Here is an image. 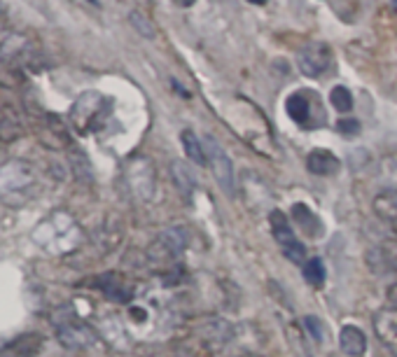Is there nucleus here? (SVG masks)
<instances>
[{
  "instance_id": "f257e3e1",
  "label": "nucleus",
  "mask_w": 397,
  "mask_h": 357,
  "mask_svg": "<svg viewBox=\"0 0 397 357\" xmlns=\"http://www.w3.org/2000/svg\"><path fill=\"white\" fill-rule=\"evenodd\" d=\"M269 222H271V231L276 236V241H278L283 255H285L290 261H294V264H306V250L297 241V234L292 231L290 220H287L280 211H271Z\"/></svg>"
},
{
  "instance_id": "f03ea898",
  "label": "nucleus",
  "mask_w": 397,
  "mask_h": 357,
  "mask_svg": "<svg viewBox=\"0 0 397 357\" xmlns=\"http://www.w3.org/2000/svg\"><path fill=\"white\" fill-rule=\"evenodd\" d=\"M204 152H206L208 166H211V171L215 175V180L220 183V187L227 194H234V185H237V180H234V166H232L230 154L222 150V145L213 136L204 138Z\"/></svg>"
},
{
  "instance_id": "7ed1b4c3",
  "label": "nucleus",
  "mask_w": 397,
  "mask_h": 357,
  "mask_svg": "<svg viewBox=\"0 0 397 357\" xmlns=\"http://www.w3.org/2000/svg\"><path fill=\"white\" fill-rule=\"evenodd\" d=\"M297 66L301 75L306 77H322L332 68V50L325 43H308L297 54Z\"/></svg>"
},
{
  "instance_id": "20e7f679",
  "label": "nucleus",
  "mask_w": 397,
  "mask_h": 357,
  "mask_svg": "<svg viewBox=\"0 0 397 357\" xmlns=\"http://www.w3.org/2000/svg\"><path fill=\"white\" fill-rule=\"evenodd\" d=\"M91 285L98 287L107 299L117 301V304H129V301L133 299V285L119 273H112V271L103 273V275H98Z\"/></svg>"
},
{
  "instance_id": "39448f33",
  "label": "nucleus",
  "mask_w": 397,
  "mask_h": 357,
  "mask_svg": "<svg viewBox=\"0 0 397 357\" xmlns=\"http://www.w3.org/2000/svg\"><path fill=\"white\" fill-rule=\"evenodd\" d=\"M374 332L390 353L397 355V308H381L374 313Z\"/></svg>"
},
{
  "instance_id": "423d86ee",
  "label": "nucleus",
  "mask_w": 397,
  "mask_h": 357,
  "mask_svg": "<svg viewBox=\"0 0 397 357\" xmlns=\"http://www.w3.org/2000/svg\"><path fill=\"white\" fill-rule=\"evenodd\" d=\"M311 98H313V93L294 91L285 100V110H287V114H290V119L294 124L304 126V129H311V124H313V119H311L313 107H322L320 103L311 105Z\"/></svg>"
},
{
  "instance_id": "0eeeda50",
  "label": "nucleus",
  "mask_w": 397,
  "mask_h": 357,
  "mask_svg": "<svg viewBox=\"0 0 397 357\" xmlns=\"http://www.w3.org/2000/svg\"><path fill=\"white\" fill-rule=\"evenodd\" d=\"M292 220H294V225L301 229V234H304L306 238H320L322 231H325L320 218L306 204H294L292 206Z\"/></svg>"
},
{
  "instance_id": "6e6552de",
  "label": "nucleus",
  "mask_w": 397,
  "mask_h": 357,
  "mask_svg": "<svg viewBox=\"0 0 397 357\" xmlns=\"http://www.w3.org/2000/svg\"><path fill=\"white\" fill-rule=\"evenodd\" d=\"M339 346L348 357H362L367 350V336L360 327L355 325H344L339 334Z\"/></svg>"
},
{
  "instance_id": "1a4fd4ad",
  "label": "nucleus",
  "mask_w": 397,
  "mask_h": 357,
  "mask_svg": "<svg viewBox=\"0 0 397 357\" xmlns=\"http://www.w3.org/2000/svg\"><path fill=\"white\" fill-rule=\"evenodd\" d=\"M306 168H308V171H311L313 175H320V178H327V175L339 173L341 161L336 159L329 150H313V152L306 157Z\"/></svg>"
},
{
  "instance_id": "9d476101",
  "label": "nucleus",
  "mask_w": 397,
  "mask_h": 357,
  "mask_svg": "<svg viewBox=\"0 0 397 357\" xmlns=\"http://www.w3.org/2000/svg\"><path fill=\"white\" fill-rule=\"evenodd\" d=\"M43 346V339L38 334H24L17 336L15 341L0 348V357H33Z\"/></svg>"
},
{
  "instance_id": "9b49d317",
  "label": "nucleus",
  "mask_w": 397,
  "mask_h": 357,
  "mask_svg": "<svg viewBox=\"0 0 397 357\" xmlns=\"http://www.w3.org/2000/svg\"><path fill=\"white\" fill-rule=\"evenodd\" d=\"M374 213L379 215L383 222L393 225L397 220V192L395 190H386L381 194H376L374 199Z\"/></svg>"
},
{
  "instance_id": "f8f14e48",
  "label": "nucleus",
  "mask_w": 397,
  "mask_h": 357,
  "mask_svg": "<svg viewBox=\"0 0 397 357\" xmlns=\"http://www.w3.org/2000/svg\"><path fill=\"white\" fill-rule=\"evenodd\" d=\"M180 138H183V147H185V154L190 157V161H194V164L204 166L206 164V152H204V143L197 138V133L185 129L183 133H180Z\"/></svg>"
},
{
  "instance_id": "ddd939ff",
  "label": "nucleus",
  "mask_w": 397,
  "mask_h": 357,
  "mask_svg": "<svg viewBox=\"0 0 397 357\" xmlns=\"http://www.w3.org/2000/svg\"><path fill=\"white\" fill-rule=\"evenodd\" d=\"M329 100H332V107H336L339 112H351L353 110V93L341 84H336L332 89Z\"/></svg>"
},
{
  "instance_id": "4468645a",
  "label": "nucleus",
  "mask_w": 397,
  "mask_h": 357,
  "mask_svg": "<svg viewBox=\"0 0 397 357\" xmlns=\"http://www.w3.org/2000/svg\"><path fill=\"white\" fill-rule=\"evenodd\" d=\"M304 275H306V280L311 282L313 287H320L322 282H325V264L318 259V257H311V259H306V264H304Z\"/></svg>"
},
{
  "instance_id": "2eb2a0df",
  "label": "nucleus",
  "mask_w": 397,
  "mask_h": 357,
  "mask_svg": "<svg viewBox=\"0 0 397 357\" xmlns=\"http://www.w3.org/2000/svg\"><path fill=\"white\" fill-rule=\"evenodd\" d=\"M173 178L178 180V187H180V192L185 194V197H190L192 194V190H194V175L187 171V168L180 164V161H176V164H173Z\"/></svg>"
},
{
  "instance_id": "dca6fc26",
  "label": "nucleus",
  "mask_w": 397,
  "mask_h": 357,
  "mask_svg": "<svg viewBox=\"0 0 397 357\" xmlns=\"http://www.w3.org/2000/svg\"><path fill=\"white\" fill-rule=\"evenodd\" d=\"M131 24L136 26L140 36H145V38H152L154 36V24L143 15V12H131Z\"/></svg>"
},
{
  "instance_id": "f3484780",
  "label": "nucleus",
  "mask_w": 397,
  "mask_h": 357,
  "mask_svg": "<svg viewBox=\"0 0 397 357\" xmlns=\"http://www.w3.org/2000/svg\"><path fill=\"white\" fill-rule=\"evenodd\" d=\"M304 327L308 329V334H311L315 341L325 339V332H322V322H320V318H315V315H306V318H304Z\"/></svg>"
},
{
  "instance_id": "a211bd4d",
  "label": "nucleus",
  "mask_w": 397,
  "mask_h": 357,
  "mask_svg": "<svg viewBox=\"0 0 397 357\" xmlns=\"http://www.w3.org/2000/svg\"><path fill=\"white\" fill-rule=\"evenodd\" d=\"M336 129H339V133H344V136H355L360 131V122H355V119H341L336 124Z\"/></svg>"
},
{
  "instance_id": "6ab92c4d",
  "label": "nucleus",
  "mask_w": 397,
  "mask_h": 357,
  "mask_svg": "<svg viewBox=\"0 0 397 357\" xmlns=\"http://www.w3.org/2000/svg\"><path fill=\"white\" fill-rule=\"evenodd\" d=\"M388 304L390 308H397V282H393V285L388 287Z\"/></svg>"
},
{
  "instance_id": "aec40b11",
  "label": "nucleus",
  "mask_w": 397,
  "mask_h": 357,
  "mask_svg": "<svg viewBox=\"0 0 397 357\" xmlns=\"http://www.w3.org/2000/svg\"><path fill=\"white\" fill-rule=\"evenodd\" d=\"M390 227H393V231L397 234V220H395V222H393V225H390Z\"/></svg>"
}]
</instances>
